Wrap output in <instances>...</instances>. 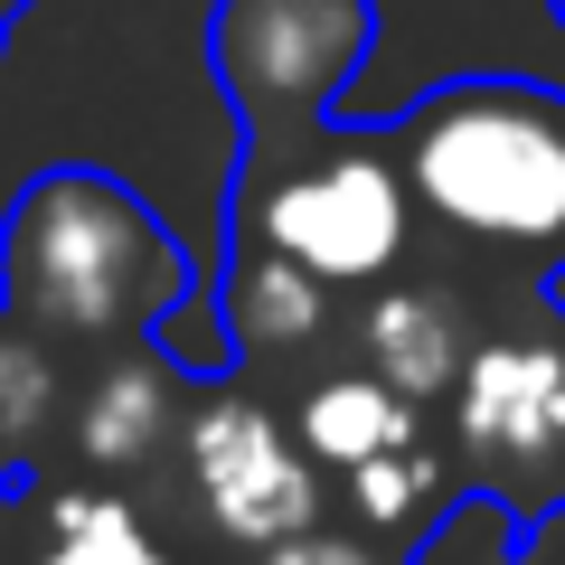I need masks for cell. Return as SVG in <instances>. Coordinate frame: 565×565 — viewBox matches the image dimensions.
<instances>
[{"instance_id": "6da1fadb", "label": "cell", "mask_w": 565, "mask_h": 565, "mask_svg": "<svg viewBox=\"0 0 565 565\" xmlns=\"http://www.w3.org/2000/svg\"><path fill=\"white\" fill-rule=\"evenodd\" d=\"M199 292V255L170 236L132 180L57 161L0 217V321L57 359H122Z\"/></svg>"}, {"instance_id": "7a4b0ae2", "label": "cell", "mask_w": 565, "mask_h": 565, "mask_svg": "<svg viewBox=\"0 0 565 565\" xmlns=\"http://www.w3.org/2000/svg\"><path fill=\"white\" fill-rule=\"evenodd\" d=\"M386 141L434 236L500 264V282L565 274V85L444 76L386 122Z\"/></svg>"}, {"instance_id": "3957f363", "label": "cell", "mask_w": 565, "mask_h": 565, "mask_svg": "<svg viewBox=\"0 0 565 565\" xmlns=\"http://www.w3.org/2000/svg\"><path fill=\"white\" fill-rule=\"evenodd\" d=\"M415 199H405L386 122H321L292 141H236V189H226V245L311 274L321 292L349 282H396L415 245Z\"/></svg>"}, {"instance_id": "277c9868", "label": "cell", "mask_w": 565, "mask_h": 565, "mask_svg": "<svg viewBox=\"0 0 565 565\" xmlns=\"http://www.w3.org/2000/svg\"><path fill=\"white\" fill-rule=\"evenodd\" d=\"M452 452L462 500L509 527L565 519V311L546 282H500L452 367Z\"/></svg>"}, {"instance_id": "5b68a950", "label": "cell", "mask_w": 565, "mask_h": 565, "mask_svg": "<svg viewBox=\"0 0 565 565\" xmlns=\"http://www.w3.org/2000/svg\"><path fill=\"white\" fill-rule=\"evenodd\" d=\"M377 47V0H207V76L236 141H292L340 122Z\"/></svg>"}, {"instance_id": "8992f818", "label": "cell", "mask_w": 565, "mask_h": 565, "mask_svg": "<svg viewBox=\"0 0 565 565\" xmlns=\"http://www.w3.org/2000/svg\"><path fill=\"white\" fill-rule=\"evenodd\" d=\"M462 349H471V321H462L452 292L396 282V292H377V311H367V367H377L386 386H405V396H434V386L452 396Z\"/></svg>"}, {"instance_id": "52a82bcc", "label": "cell", "mask_w": 565, "mask_h": 565, "mask_svg": "<svg viewBox=\"0 0 565 565\" xmlns=\"http://www.w3.org/2000/svg\"><path fill=\"white\" fill-rule=\"evenodd\" d=\"M302 444L321 452L330 471H367V462H386V452L415 444V396H405V386H386L377 367L330 377L321 396L302 405Z\"/></svg>"}, {"instance_id": "ba28073f", "label": "cell", "mask_w": 565, "mask_h": 565, "mask_svg": "<svg viewBox=\"0 0 565 565\" xmlns=\"http://www.w3.org/2000/svg\"><path fill=\"white\" fill-rule=\"evenodd\" d=\"M217 302H226V330H236V349H302L311 330H321V282L292 274V264L255 255V245H226V282H217Z\"/></svg>"}, {"instance_id": "9c48e42d", "label": "cell", "mask_w": 565, "mask_h": 565, "mask_svg": "<svg viewBox=\"0 0 565 565\" xmlns=\"http://www.w3.org/2000/svg\"><path fill=\"white\" fill-rule=\"evenodd\" d=\"M57 405H66V359L47 340H29L20 321H0V490H10V471L47 444Z\"/></svg>"}, {"instance_id": "30bf717a", "label": "cell", "mask_w": 565, "mask_h": 565, "mask_svg": "<svg viewBox=\"0 0 565 565\" xmlns=\"http://www.w3.org/2000/svg\"><path fill=\"white\" fill-rule=\"evenodd\" d=\"M264 565H396L386 546H367L359 527H282L264 546Z\"/></svg>"}, {"instance_id": "8fae6325", "label": "cell", "mask_w": 565, "mask_h": 565, "mask_svg": "<svg viewBox=\"0 0 565 565\" xmlns=\"http://www.w3.org/2000/svg\"><path fill=\"white\" fill-rule=\"evenodd\" d=\"M20 10H29V0H0V39H10V29H20Z\"/></svg>"}, {"instance_id": "7c38bea8", "label": "cell", "mask_w": 565, "mask_h": 565, "mask_svg": "<svg viewBox=\"0 0 565 565\" xmlns=\"http://www.w3.org/2000/svg\"><path fill=\"white\" fill-rule=\"evenodd\" d=\"M546 10H556V29H565V0H546Z\"/></svg>"}]
</instances>
